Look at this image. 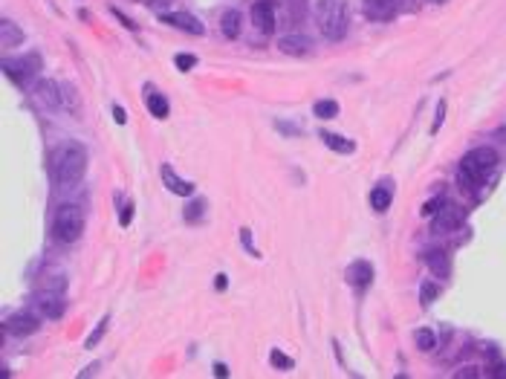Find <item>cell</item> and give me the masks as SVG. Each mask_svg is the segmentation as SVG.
Segmentation results:
<instances>
[{"instance_id":"cell-34","label":"cell","mask_w":506,"mask_h":379,"mask_svg":"<svg viewBox=\"0 0 506 379\" xmlns=\"http://www.w3.org/2000/svg\"><path fill=\"white\" fill-rule=\"evenodd\" d=\"M214 376H220V379H223V376H229V368H226L223 362H217V365H214Z\"/></svg>"},{"instance_id":"cell-31","label":"cell","mask_w":506,"mask_h":379,"mask_svg":"<svg viewBox=\"0 0 506 379\" xmlns=\"http://www.w3.org/2000/svg\"><path fill=\"white\" fill-rule=\"evenodd\" d=\"M440 206H443V200H428V203H425V208H422V215H425V217H431L434 212H440Z\"/></svg>"},{"instance_id":"cell-10","label":"cell","mask_w":506,"mask_h":379,"mask_svg":"<svg viewBox=\"0 0 506 379\" xmlns=\"http://www.w3.org/2000/svg\"><path fill=\"white\" fill-rule=\"evenodd\" d=\"M252 21L258 24L261 32H275V0H258L252 6Z\"/></svg>"},{"instance_id":"cell-1","label":"cell","mask_w":506,"mask_h":379,"mask_svg":"<svg viewBox=\"0 0 506 379\" xmlns=\"http://www.w3.org/2000/svg\"><path fill=\"white\" fill-rule=\"evenodd\" d=\"M87 171V150L79 142H64L49 154V177L58 188L79 185Z\"/></svg>"},{"instance_id":"cell-16","label":"cell","mask_w":506,"mask_h":379,"mask_svg":"<svg viewBox=\"0 0 506 379\" xmlns=\"http://www.w3.org/2000/svg\"><path fill=\"white\" fill-rule=\"evenodd\" d=\"M278 47L286 55H307L309 52V38L307 35H284L278 41Z\"/></svg>"},{"instance_id":"cell-26","label":"cell","mask_w":506,"mask_h":379,"mask_svg":"<svg viewBox=\"0 0 506 379\" xmlns=\"http://www.w3.org/2000/svg\"><path fill=\"white\" fill-rule=\"evenodd\" d=\"M203 212H206V200H194V203L188 206V212H185V220H188V223H197V220L203 217Z\"/></svg>"},{"instance_id":"cell-18","label":"cell","mask_w":506,"mask_h":379,"mask_svg":"<svg viewBox=\"0 0 506 379\" xmlns=\"http://www.w3.org/2000/svg\"><path fill=\"white\" fill-rule=\"evenodd\" d=\"M0 41H3L6 49H12V47H17L24 41V32L17 29L12 21H3V24H0Z\"/></svg>"},{"instance_id":"cell-33","label":"cell","mask_w":506,"mask_h":379,"mask_svg":"<svg viewBox=\"0 0 506 379\" xmlns=\"http://www.w3.org/2000/svg\"><path fill=\"white\" fill-rule=\"evenodd\" d=\"M113 119H116V125H125V122H128V116H125V110H122L119 105H116V107H113Z\"/></svg>"},{"instance_id":"cell-13","label":"cell","mask_w":506,"mask_h":379,"mask_svg":"<svg viewBox=\"0 0 506 379\" xmlns=\"http://www.w3.org/2000/svg\"><path fill=\"white\" fill-rule=\"evenodd\" d=\"M145 105H148V113L153 119H168L171 105H168V99L162 96V93H157L151 84H145Z\"/></svg>"},{"instance_id":"cell-7","label":"cell","mask_w":506,"mask_h":379,"mask_svg":"<svg viewBox=\"0 0 506 379\" xmlns=\"http://www.w3.org/2000/svg\"><path fill=\"white\" fill-rule=\"evenodd\" d=\"M35 99L49 110H64V90L58 82H49V79L35 82Z\"/></svg>"},{"instance_id":"cell-8","label":"cell","mask_w":506,"mask_h":379,"mask_svg":"<svg viewBox=\"0 0 506 379\" xmlns=\"http://www.w3.org/2000/svg\"><path fill=\"white\" fill-rule=\"evenodd\" d=\"M38 327H41V318L32 316V313H17V316H9L3 330L12 333V336H32L38 333Z\"/></svg>"},{"instance_id":"cell-25","label":"cell","mask_w":506,"mask_h":379,"mask_svg":"<svg viewBox=\"0 0 506 379\" xmlns=\"http://www.w3.org/2000/svg\"><path fill=\"white\" fill-rule=\"evenodd\" d=\"M107 325H110V318H102L99 325H95V330H93V333L87 336V348H95V345L102 342V336L107 333Z\"/></svg>"},{"instance_id":"cell-6","label":"cell","mask_w":506,"mask_h":379,"mask_svg":"<svg viewBox=\"0 0 506 379\" xmlns=\"http://www.w3.org/2000/svg\"><path fill=\"white\" fill-rule=\"evenodd\" d=\"M61 290H64V281H58V284H52L49 290H44L41 295H38V307L44 310L47 318H61V316H64L67 301H64Z\"/></svg>"},{"instance_id":"cell-19","label":"cell","mask_w":506,"mask_h":379,"mask_svg":"<svg viewBox=\"0 0 506 379\" xmlns=\"http://www.w3.org/2000/svg\"><path fill=\"white\" fill-rule=\"evenodd\" d=\"M391 197H394L391 185H388V183H382V185H376L374 192H371V206L376 208V212H385V208L391 206Z\"/></svg>"},{"instance_id":"cell-28","label":"cell","mask_w":506,"mask_h":379,"mask_svg":"<svg viewBox=\"0 0 506 379\" xmlns=\"http://www.w3.org/2000/svg\"><path fill=\"white\" fill-rule=\"evenodd\" d=\"M174 64H177V70H183V72H188L191 67H197V59H194V55H177V59H174Z\"/></svg>"},{"instance_id":"cell-35","label":"cell","mask_w":506,"mask_h":379,"mask_svg":"<svg viewBox=\"0 0 506 379\" xmlns=\"http://www.w3.org/2000/svg\"><path fill=\"white\" fill-rule=\"evenodd\" d=\"M214 287H217V290H226V275H217V281H214Z\"/></svg>"},{"instance_id":"cell-22","label":"cell","mask_w":506,"mask_h":379,"mask_svg":"<svg viewBox=\"0 0 506 379\" xmlns=\"http://www.w3.org/2000/svg\"><path fill=\"white\" fill-rule=\"evenodd\" d=\"M437 295H440V287H437V284H434V281H425L422 287H420V304H422V307H431L434 301H437Z\"/></svg>"},{"instance_id":"cell-36","label":"cell","mask_w":506,"mask_h":379,"mask_svg":"<svg viewBox=\"0 0 506 379\" xmlns=\"http://www.w3.org/2000/svg\"><path fill=\"white\" fill-rule=\"evenodd\" d=\"M431 3H445V0H431Z\"/></svg>"},{"instance_id":"cell-27","label":"cell","mask_w":506,"mask_h":379,"mask_svg":"<svg viewBox=\"0 0 506 379\" xmlns=\"http://www.w3.org/2000/svg\"><path fill=\"white\" fill-rule=\"evenodd\" d=\"M269 359H272V365H275V368H281V371H289V368L296 365L293 359H289V356H284L281 350H272V356H269Z\"/></svg>"},{"instance_id":"cell-21","label":"cell","mask_w":506,"mask_h":379,"mask_svg":"<svg viewBox=\"0 0 506 379\" xmlns=\"http://www.w3.org/2000/svg\"><path fill=\"white\" fill-rule=\"evenodd\" d=\"M394 9V0H365V12L371 17H388Z\"/></svg>"},{"instance_id":"cell-30","label":"cell","mask_w":506,"mask_h":379,"mask_svg":"<svg viewBox=\"0 0 506 379\" xmlns=\"http://www.w3.org/2000/svg\"><path fill=\"white\" fill-rule=\"evenodd\" d=\"M443 116H445V102L437 105V116H434V125H431V134H437V130L443 127Z\"/></svg>"},{"instance_id":"cell-15","label":"cell","mask_w":506,"mask_h":379,"mask_svg":"<svg viewBox=\"0 0 506 379\" xmlns=\"http://www.w3.org/2000/svg\"><path fill=\"white\" fill-rule=\"evenodd\" d=\"M425 263L437 278H449L452 275V261L443 249H434V252H425Z\"/></svg>"},{"instance_id":"cell-2","label":"cell","mask_w":506,"mask_h":379,"mask_svg":"<svg viewBox=\"0 0 506 379\" xmlns=\"http://www.w3.org/2000/svg\"><path fill=\"white\" fill-rule=\"evenodd\" d=\"M316 24L324 38L342 41L350 29V6L347 0H319L316 3Z\"/></svg>"},{"instance_id":"cell-20","label":"cell","mask_w":506,"mask_h":379,"mask_svg":"<svg viewBox=\"0 0 506 379\" xmlns=\"http://www.w3.org/2000/svg\"><path fill=\"white\" fill-rule=\"evenodd\" d=\"M220 29H223V35L226 38H238L240 35V12H226L223 17H220Z\"/></svg>"},{"instance_id":"cell-12","label":"cell","mask_w":506,"mask_h":379,"mask_svg":"<svg viewBox=\"0 0 506 379\" xmlns=\"http://www.w3.org/2000/svg\"><path fill=\"white\" fill-rule=\"evenodd\" d=\"M160 174H162V183H165V188H168L171 194H180V197H191V194H194V183H188V180L177 177V174H174V168H171V165H162V168H160Z\"/></svg>"},{"instance_id":"cell-32","label":"cell","mask_w":506,"mask_h":379,"mask_svg":"<svg viewBox=\"0 0 506 379\" xmlns=\"http://www.w3.org/2000/svg\"><path fill=\"white\" fill-rule=\"evenodd\" d=\"M240 240H243V246H246V252H252V255H258V249H255V243H252V238H249V229H240Z\"/></svg>"},{"instance_id":"cell-14","label":"cell","mask_w":506,"mask_h":379,"mask_svg":"<svg viewBox=\"0 0 506 379\" xmlns=\"http://www.w3.org/2000/svg\"><path fill=\"white\" fill-rule=\"evenodd\" d=\"M460 220H463L460 208H457V206H452V203H443V206H440V212H437V220H434V232L457 229Z\"/></svg>"},{"instance_id":"cell-23","label":"cell","mask_w":506,"mask_h":379,"mask_svg":"<svg viewBox=\"0 0 506 379\" xmlns=\"http://www.w3.org/2000/svg\"><path fill=\"white\" fill-rule=\"evenodd\" d=\"M313 113H316L319 119H336L339 116V105L333 99H324V102H316Z\"/></svg>"},{"instance_id":"cell-9","label":"cell","mask_w":506,"mask_h":379,"mask_svg":"<svg viewBox=\"0 0 506 379\" xmlns=\"http://www.w3.org/2000/svg\"><path fill=\"white\" fill-rule=\"evenodd\" d=\"M344 278H347V284H350V287L362 293V290H367V287H371V281H374V267H371V263H367V261H353V263H350V267H347Z\"/></svg>"},{"instance_id":"cell-29","label":"cell","mask_w":506,"mask_h":379,"mask_svg":"<svg viewBox=\"0 0 506 379\" xmlns=\"http://www.w3.org/2000/svg\"><path fill=\"white\" fill-rule=\"evenodd\" d=\"M130 220H133V206L128 203V206H122V217H119V226H122V229H128V226H130Z\"/></svg>"},{"instance_id":"cell-11","label":"cell","mask_w":506,"mask_h":379,"mask_svg":"<svg viewBox=\"0 0 506 379\" xmlns=\"http://www.w3.org/2000/svg\"><path fill=\"white\" fill-rule=\"evenodd\" d=\"M162 24H171L174 29H183L188 35H203L206 32V26L194 15H188V12H165L162 15Z\"/></svg>"},{"instance_id":"cell-5","label":"cell","mask_w":506,"mask_h":379,"mask_svg":"<svg viewBox=\"0 0 506 379\" xmlns=\"http://www.w3.org/2000/svg\"><path fill=\"white\" fill-rule=\"evenodd\" d=\"M38 70H41V55H38V52H29V55H24V59H6L3 61L6 79L15 82L17 87H26L35 79Z\"/></svg>"},{"instance_id":"cell-24","label":"cell","mask_w":506,"mask_h":379,"mask_svg":"<svg viewBox=\"0 0 506 379\" xmlns=\"http://www.w3.org/2000/svg\"><path fill=\"white\" fill-rule=\"evenodd\" d=\"M414 339H417V348H420V350H431V348L437 345L434 333H431V330H425V327H422V330H417V336H414Z\"/></svg>"},{"instance_id":"cell-17","label":"cell","mask_w":506,"mask_h":379,"mask_svg":"<svg viewBox=\"0 0 506 379\" xmlns=\"http://www.w3.org/2000/svg\"><path fill=\"white\" fill-rule=\"evenodd\" d=\"M330 150H336V154H353L356 150V145L350 142V139H344V137H339V134H330V130H321V137H319Z\"/></svg>"},{"instance_id":"cell-3","label":"cell","mask_w":506,"mask_h":379,"mask_svg":"<svg viewBox=\"0 0 506 379\" xmlns=\"http://www.w3.org/2000/svg\"><path fill=\"white\" fill-rule=\"evenodd\" d=\"M495 165H498V150L495 148H483V145L472 148L469 154L460 160V180H463V185L466 188L477 185L486 174L495 171Z\"/></svg>"},{"instance_id":"cell-4","label":"cell","mask_w":506,"mask_h":379,"mask_svg":"<svg viewBox=\"0 0 506 379\" xmlns=\"http://www.w3.org/2000/svg\"><path fill=\"white\" fill-rule=\"evenodd\" d=\"M84 232V212L75 203L58 206V212L52 217V238L58 243H75Z\"/></svg>"}]
</instances>
